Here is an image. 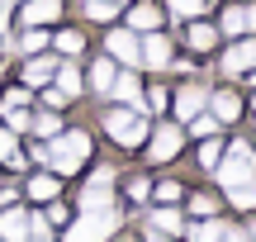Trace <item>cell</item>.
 <instances>
[{
  "mask_svg": "<svg viewBox=\"0 0 256 242\" xmlns=\"http://www.w3.org/2000/svg\"><path fill=\"white\" fill-rule=\"evenodd\" d=\"M48 148V166H52V176H76V171L90 162V152H95V138L86 128H62V133H52V138L43 142Z\"/></svg>",
  "mask_w": 256,
  "mask_h": 242,
  "instance_id": "cell-1",
  "label": "cell"
},
{
  "mask_svg": "<svg viewBox=\"0 0 256 242\" xmlns=\"http://www.w3.org/2000/svg\"><path fill=\"white\" fill-rule=\"evenodd\" d=\"M218 186H247V180H256V148L247 138H228L223 142V157H218V166L209 171Z\"/></svg>",
  "mask_w": 256,
  "mask_h": 242,
  "instance_id": "cell-2",
  "label": "cell"
},
{
  "mask_svg": "<svg viewBox=\"0 0 256 242\" xmlns=\"http://www.w3.org/2000/svg\"><path fill=\"white\" fill-rule=\"evenodd\" d=\"M100 128L110 133L119 148H142V142H147V128H152V119H147L142 110H128V104H110V110L100 114Z\"/></svg>",
  "mask_w": 256,
  "mask_h": 242,
  "instance_id": "cell-3",
  "label": "cell"
},
{
  "mask_svg": "<svg viewBox=\"0 0 256 242\" xmlns=\"http://www.w3.org/2000/svg\"><path fill=\"white\" fill-rule=\"evenodd\" d=\"M142 152H147V162H152V166H166V162H176V157L185 152V124H176V119L152 124V128H147Z\"/></svg>",
  "mask_w": 256,
  "mask_h": 242,
  "instance_id": "cell-4",
  "label": "cell"
},
{
  "mask_svg": "<svg viewBox=\"0 0 256 242\" xmlns=\"http://www.w3.org/2000/svg\"><path fill=\"white\" fill-rule=\"evenodd\" d=\"M171 62H176V38L166 28L138 34V72H171Z\"/></svg>",
  "mask_w": 256,
  "mask_h": 242,
  "instance_id": "cell-5",
  "label": "cell"
},
{
  "mask_svg": "<svg viewBox=\"0 0 256 242\" xmlns=\"http://www.w3.org/2000/svg\"><path fill=\"white\" fill-rule=\"evenodd\" d=\"M48 52L62 57V62H81L90 52V34L81 24H52L48 28Z\"/></svg>",
  "mask_w": 256,
  "mask_h": 242,
  "instance_id": "cell-6",
  "label": "cell"
},
{
  "mask_svg": "<svg viewBox=\"0 0 256 242\" xmlns=\"http://www.w3.org/2000/svg\"><path fill=\"white\" fill-rule=\"evenodd\" d=\"M218 34L223 38H242V34H256V0H228L218 10Z\"/></svg>",
  "mask_w": 256,
  "mask_h": 242,
  "instance_id": "cell-7",
  "label": "cell"
},
{
  "mask_svg": "<svg viewBox=\"0 0 256 242\" xmlns=\"http://www.w3.org/2000/svg\"><path fill=\"white\" fill-rule=\"evenodd\" d=\"M204 110H209L214 119L228 128V124H238L242 114H247V95L232 90V86H209V100H204Z\"/></svg>",
  "mask_w": 256,
  "mask_h": 242,
  "instance_id": "cell-8",
  "label": "cell"
},
{
  "mask_svg": "<svg viewBox=\"0 0 256 242\" xmlns=\"http://www.w3.org/2000/svg\"><path fill=\"white\" fill-rule=\"evenodd\" d=\"M119 24H128L133 34H152V28H166V10L162 0H128Z\"/></svg>",
  "mask_w": 256,
  "mask_h": 242,
  "instance_id": "cell-9",
  "label": "cell"
},
{
  "mask_svg": "<svg viewBox=\"0 0 256 242\" xmlns=\"http://www.w3.org/2000/svg\"><path fill=\"white\" fill-rule=\"evenodd\" d=\"M256 66V34H242V38H228V48H223L218 57V72L223 76H242Z\"/></svg>",
  "mask_w": 256,
  "mask_h": 242,
  "instance_id": "cell-10",
  "label": "cell"
},
{
  "mask_svg": "<svg viewBox=\"0 0 256 242\" xmlns=\"http://www.w3.org/2000/svg\"><path fill=\"white\" fill-rule=\"evenodd\" d=\"M66 0H19V28H52L62 24Z\"/></svg>",
  "mask_w": 256,
  "mask_h": 242,
  "instance_id": "cell-11",
  "label": "cell"
},
{
  "mask_svg": "<svg viewBox=\"0 0 256 242\" xmlns=\"http://www.w3.org/2000/svg\"><path fill=\"white\" fill-rule=\"evenodd\" d=\"M185 48H190L194 57H209V52H218V43H223V34H218V24H214L209 14H200V19H185Z\"/></svg>",
  "mask_w": 256,
  "mask_h": 242,
  "instance_id": "cell-12",
  "label": "cell"
},
{
  "mask_svg": "<svg viewBox=\"0 0 256 242\" xmlns=\"http://www.w3.org/2000/svg\"><path fill=\"white\" fill-rule=\"evenodd\" d=\"M104 52L119 66H133L138 72V34L128 24H104Z\"/></svg>",
  "mask_w": 256,
  "mask_h": 242,
  "instance_id": "cell-13",
  "label": "cell"
},
{
  "mask_svg": "<svg viewBox=\"0 0 256 242\" xmlns=\"http://www.w3.org/2000/svg\"><path fill=\"white\" fill-rule=\"evenodd\" d=\"M204 100H209V86H204V81H180L171 90V104H166V110H176V124H185L190 114L204 110Z\"/></svg>",
  "mask_w": 256,
  "mask_h": 242,
  "instance_id": "cell-14",
  "label": "cell"
},
{
  "mask_svg": "<svg viewBox=\"0 0 256 242\" xmlns=\"http://www.w3.org/2000/svg\"><path fill=\"white\" fill-rule=\"evenodd\" d=\"M114 72H119V62H114L110 52H100L95 62H86V95H95V100H110V86H114Z\"/></svg>",
  "mask_w": 256,
  "mask_h": 242,
  "instance_id": "cell-15",
  "label": "cell"
},
{
  "mask_svg": "<svg viewBox=\"0 0 256 242\" xmlns=\"http://www.w3.org/2000/svg\"><path fill=\"white\" fill-rule=\"evenodd\" d=\"M110 100L114 104H128V110H142V76H138L133 66H119V72H114Z\"/></svg>",
  "mask_w": 256,
  "mask_h": 242,
  "instance_id": "cell-16",
  "label": "cell"
},
{
  "mask_svg": "<svg viewBox=\"0 0 256 242\" xmlns=\"http://www.w3.org/2000/svg\"><path fill=\"white\" fill-rule=\"evenodd\" d=\"M52 86L66 95V100H86V76H81V62H62L57 57V72H52Z\"/></svg>",
  "mask_w": 256,
  "mask_h": 242,
  "instance_id": "cell-17",
  "label": "cell"
},
{
  "mask_svg": "<svg viewBox=\"0 0 256 242\" xmlns=\"http://www.w3.org/2000/svg\"><path fill=\"white\" fill-rule=\"evenodd\" d=\"M52 72H57V57H52V52H38V57H24V66H19V81L34 86V90H43V86L52 81Z\"/></svg>",
  "mask_w": 256,
  "mask_h": 242,
  "instance_id": "cell-18",
  "label": "cell"
},
{
  "mask_svg": "<svg viewBox=\"0 0 256 242\" xmlns=\"http://www.w3.org/2000/svg\"><path fill=\"white\" fill-rule=\"evenodd\" d=\"M0 166L5 171H24L28 166V152H24V142H19L14 128H0Z\"/></svg>",
  "mask_w": 256,
  "mask_h": 242,
  "instance_id": "cell-19",
  "label": "cell"
},
{
  "mask_svg": "<svg viewBox=\"0 0 256 242\" xmlns=\"http://www.w3.org/2000/svg\"><path fill=\"white\" fill-rule=\"evenodd\" d=\"M119 0H81V24H119Z\"/></svg>",
  "mask_w": 256,
  "mask_h": 242,
  "instance_id": "cell-20",
  "label": "cell"
},
{
  "mask_svg": "<svg viewBox=\"0 0 256 242\" xmlns=\"http://www.w3.org/2000/svg\"><path fill=\"white\" fill-rule=\"evenodd\" d=\"M0 242H28V214L14 204H5L0 214Z\"/></svg>",
  "mask_w": 256,
  "mask_h": 242,
  "instance_id": "cell-21",
  "label": "cell"
},
{
  "mask_svg": "<svg viewBox=\"0 0 256 242\" xmlns=\"http://www.w3.org/2000/svg\"><path fill=\"white\" fill-rule=\"evenodd\" d=\"M209 5H214V0H162L166 24H185V19H200V14H209Z\"/></svg>",
  "mask_w": 256,
  "mask_h": 242,
  "instance_id": "cell-22",
  "label": "cell"
},
{
  "mask_svg": "<svg viewBox=\"0 0 256 242\" xmlns=\"http://www.w3.org/2000/svg\"><path fill=\"white\" fill-rule=\"evenodd\" d=\"M100 209H114V186H95V180H86L81 214H100Z\"/></svg>",
  "mask_w": 256,
  "mask_h": 242,
  "instance_id": "cell-23",
  "label": "cell"
},
{
  "mask_svg": "<svg viewBox=\"0 0 256 242\" xmlns=\"http://www.w3.org/2000/svg\"><path fill=\"white\" fill-rule=\"evenodd\" d=\"M28 200H43V204H48V200H57V195H62V176H52V171H43V176H28Z\"/></svg>",
  "mask_w": 256,
  "mask_h": 242,
  "instance_id": "cell-24",
  "label": "cell"
},
{
  "mask_svg": "<svg viewBox=\"0 0 256 242\" xmlns=\"http://www.w3.org/2000/svg\"><path fill=\"white\" fill-rule=\"evenodd\" d=\"M147 228H156V233L176 238V233H185V218L176 214V204H162V209H152V218H147Z\"/></svg>",
  "mask_w": 256,
  "mask_h": 242,
  "instance_id": "cell-25",
  "label": "cell"
},
{
  "mask_svg": "<svg viewBox=\"0 0 256 242\" xmlns=\"http://www.w3.org/2000/svg\"><path fill=\"white\" fill-rule=\"evenodd\" d=\"M166 104H171V86H162V81L142 86V114H156V119H162Z\"/></svg>",
  "mask_w": 256,
  "mask_h": 242,
  "instance_id": "cell-26",
  "label": "cell"
},
{
  "mask_svg": "<svg viewBox=\"0 0 256 242\" xmlns=\"http://www.w3.org/2000/svg\"><path fill=\"white\" fill-rule=\"evenodd\" d=\"M28 133H34V138H52V133H62V110H43V114H34V119H28Z\"/></svg>",
  "mask_w": 256,
  "mask_h": 242,
  "instance_id": "cell-27",
  "label": "cell"
},
{
  "mask_svg": "<svg viewBox=\"0 0 256 242\" xmlns=\"http://www.w3.org/2000/svg\"><path fill=\"white\" fill-rule=\"evenodd\" d=\"M223 228L228 224H223L218 214H209V218H200V224L190 228V242H223Z\"/></svg>",
  "mask_w": 256,
  "mask_h": 242,
  "instance_id": "cell-28",
  "label": "cell"
},
{
  "mask_svg": "<svg viewBox=\"0 0 256 242\" xmlns=\"http://www.w3.org/2000/svg\"><path fill=\"white\" fill-rule=\"evenodd\" d=\"M19 104H34V86H24V81H14V86H5V100H0V110H19Z\"/></svg>",
  "mask_w": 256,
  "mask_h": 242,
  "instance_id": "cell-29",
  "label": "cell"
},
{
  "mask_svg": "<svg viewBox=\"0 0 256 242\" xmlns=\"http://www.w3.org/2000/svg\"><path fill=\"white\" fill-rule=\"evenodd\" d=\"M218 157H223V138H218V133L200 138V166H204V171H214V166H218Z\"/></svg>",
  "mask_w": 256,
  "mask_h": 242,
  "instance_id": "cell-30",
  "label": "cell"
},
{
  "mask_svg": "<svg viewBox=\"0 0 256 242\" xmlns=\"http://www.w3.org/2000/svg\"><path fill=\"white\" fill-rule=\"evenodd\" d=\"M43 218H48V224H52V228H66V224H72V209H66V204H57V200H48Z\"/></svg>",
  "mask_w": 256,
  "mask_h": 242,
  "instance_id": "cell-31",
  "label": "cell"
},
{
  "mask_svg": "<svg viewBox=\"0 0 256 242\" xmlns=\"http://www.w3.org/2000/svg\"><path fill=\"white\" fill-rule=\"evenodd\" d=\"M190 214H194V218L218 214V200H214V195H190Z\"/></svg>",
  "mask_w": 256,
  "mask_h": 242,
  "instance_id": "cell-32",
  "label": "cell"
},
{
  "mask_svg": "<svg viewBox=\"0 0 256 242\" xmlns=\"http://www.w3.org/2000/svg\"><path fill=\"white\" fill-rule=\"evenodd\" d=\"M5 114V128H14V133H28V119H34V114L24 110V104H19V110H0Z\"/></svg>",
  "mask_w": 256,
  "mask_h": 242,
  "instance_id": "cell-33",
  "label": "cell"
},
{
  "mask_svg": "<svg viewBox=\"0 0 256 242\" xmlns=\"http://www.w3.org/2000/svg\"><path fill=\"white\" fill-rule=\"evenodd\" d=\"M152 195H156V200H162V204H176V200H180V195H185V190H180V186H176V180H162V186H156V190H152Z\"/></svg>",
  "mask_w": 256,
  "mask_h": 242,
  "instance_id": "cell-34",
  "label": "cell"
},
{
  "mask_svg": "<svg viewBox=\"0 0 256 242\" xmlns=\"http://www.w3.org/2000/svg\"><path fill=\"white\" fill-rule=\"evenodd\" d=\"M14 34V0H0V38Z\"/></svg>",
  "mask_w": 256,
  "mask_h": 242,
  "instance_id": "cell-35",
  "label": "cell"
},
{
  "mask_svg": "<svg viewBox=\"0 0 256 242\" xmlns=\"http://www.w3.org/2000/svg\"><path fill=\"white\" fill-rule=\"evenodd\" d=\"M147 195H152L147 180H128V200H147Z\"/></svg>",
  "mask_w": 256,
  "mask_h": 242,
  "instance_id": "cell-36",
  "label": "cell"
},
{
  "mask_svg": "<svg viewBox=\"0 0 256 242\" xmlns=\"http://www.w3.org/2000/svg\"><path fill=\"white\" fill-rule=\"evenodd\" d=\"M0 204H19V190H14V186H5V190H0Z\"/></svg>",
  "mask_w": 256,
  "mask_h": 242,
  "instance_id": "cell-37",
  "label": "cell"
},
{
  "mask_svg": "<svg viewBox=\"0 0 256 242\" xmlns=\"http://www.w3.org/2000/svg\"><path fill=\"white\" fill-rule=\"evenodd\" d=\"M147 242H171L166 233H156V228H147Z\"/></svg>",
  "mask_w": 256,
  "mask_h": 242,
  "instance_id": "cell-38",
  "label": "cell"
},
{
  "mask_svg": "<svg viewBox=\"0 0 256 242\" xmlns=\"http://www.w3.org/2000/svg\"><path fill=\"white\" fill-rule=\"evenodd\" d=\"M242 76H247V90H256V66H252V72H242Z\"/></svg>",
  "mask_w": 256,
  "mask_h": 242,
  "instance_id": "cell-39",
  "label": "cell"
},
{
  "mask_svg": "<svg viewBox=\"0 0 256 242\" xmlns=\"http://www.w3.org/2000/svg\"><path fill=\"white\" fill-rule=\"evenodd\" d=\"M119 5H128V0H119Z\"/></svg>",
  "mask_w": 256,
  "mask_h": 242,
  "instance_id": "cell-40",
  "label": "cell"
},
{
  "mask_svg": "<svg viewBox=\"0 0 256 242\" xmlns=\"http://www.w3.org/2000/svg\"><path fill=\"white\" fill-rule=\"evenodd\" d=\"M14 5H19V0H14Z\"/></svg>",
  "mask_w": 256,
  "mask_h": 242,
  "instance_id": "cell-41",
  "label": "cell"
}]
</instances>
